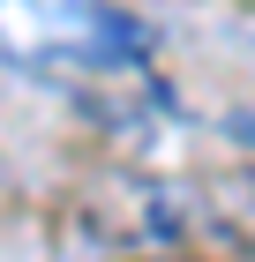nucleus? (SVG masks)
I'll return each instance as SVG.
<instances>
[{
	"label": "nucleus",
	"instance_id": "obj_1",
	"mask_svg": "<svg viewBox=\"0 0 255 262\" xmlns=\"http://www.w3.org/2000/svg\"><path fill=\"white\" fill-rule=\"evenodd\" d=\"M0 53L30 75H128L150 38L113 0H0Z\"/></svg>",
	"mask_w": 255,
	"mask_h": 262
}]
</instances>
